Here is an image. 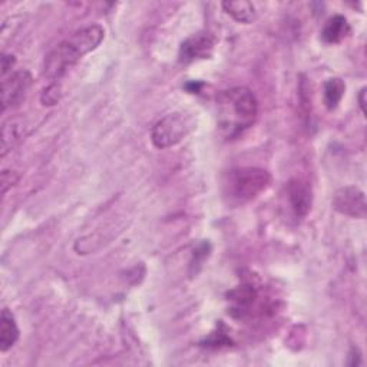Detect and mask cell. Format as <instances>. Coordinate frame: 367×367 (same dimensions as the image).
<instances>
[{
	"instance_id": "obj_17",
	"label": "cell",
	"mask_w": 367,
	"mask_h": 367,
	"mask_svg": "<svg viewBox=\"0 0 367 367\" xmlns=\"http://www.w3.org/2000/svg\"><path fill=\"white\" fill-rule=\"evenodd\" d=\"M364 96H366V88H363L360 91V95H358V105H360V109H361L363 113H366V99H364Z\"/></svg>"
},
{
	"instance_id": "obj_12",
	"label": "cell",
	"mask_w": 367,
	"mask_h": 367,
	"mask_svg": "<svg viewBox=\"0 0 367 367\" xmlns=\"http://www.w3.org/2000/svg\"><path fill=\"white\" fill-rule=\"evenodd\" d=\"M346 92V83L340 78H331L326 81L324 89H323V99L324 105L329 110H333L338 106Z\"/></svg>"
},
{
	"instance_id": "obj_13",
	"label": "cell",
	"mask_w": 367,
	"mask_h": 367,
	"mask_svg": "<svg viewBox=\"0 0 367 367\" xmlns=\"http://www.w3.org/2000/svg\"><path fill=\"white\" fill-rule=\"evenodd\" d=\"M21 125L16 122H12V119L4 125V138H2V157H5L12 148L21 141L22 133L19 130Z\"/></svg>"
},
{
	"instance_id": "obj_11",
	"label": "cell",
	"mask_w": 367,
	"mask_h": 367,
	"mask_svg": "<svg viewBox=\"0 0 367 367\" xmlns=\"http://www.w3.org/2000/svg\"><path fill=\"white\" fill-rule=\"evenodd\" d=\"M224 11L238 24H253L257 19L256 6L252 2H224Z\"/></svg>"
},
{
	"instance_id": "obj_6",
	"label": "cell",
	"mask_w": 367,
	"mask_h": 367,
	"mask_svg": "<svg viewBox=\"0 0 367 367\" xmlns=\"http://www.w3.org/2000/svg\"><path fill=\"white\" fill-rule=\"evenodd\" d=\"M32 86V76L28 71H18L4 79L2 106L4 110L19 106L28 96Z\"/></svg>"
},
{
	"instance_id": "obj_15",
	"label": "cell",
	"mask_w": 367,
	"mask_h": 367,
	"mask_svg": "<svg viewBox=\"0 0 367 367\" xmlns=\"http://www.w3.org/2000/svg\"><path fill=\"white\" fill-rule=\"evenodd\" d=\"M19 180V175L15 171H4L2 174V192L6 194L9 188H12Z\"/></svg>"
},
{
	"instance_id": "obj_7",
	"label": "cell",
	"mask_w": 367,
	"mask_h": 367,
	"mask_svg": "<svg viewBox=\"0 0 367 367\" xmlns=\"http://www.w3.org/2000/svg\"><path fill=\"white\" fill-rule=\"evenodd\" d=\"M289 205L296 218L303 219L309 215L313 205V190L311 185L300 178H293L286 187Z\"/></svg>"
},
{
	"instance_id": "obj_9",
	"label": "cell",
	"mask_w": 367,
	"mask_h": 367,
	"mask_svg": "<svg viewBox=\"0 0 367 367\" xmlns=\"http://www.w3.org/2000/svg\"><path fill=\"white\" fill-rule=\"evenodd\" d=\"M19 338V327L14 313L9 309L2 310L0 317V350L4 353L15 346Z\"/></svg>"
},
{
	"instance_id": "obj_5",
	"label": "cell",
	"mask_w": 367,
	"mask_h": 367,
	"mask_svg": "<svg viewBox=\"0 0 367 367\" xmlns=\"http://www.w3.org/2000/svg\"><path fill=\"white\" fill-rule=\"evenodd\" d=\"M333 208L341 215L364 219L367 215L366 195L357 187L340 188L333 197Z\"/></svg>"
},
{
	"instance_id": "obj_1",
	"label": "cell",
	"mask_w": 367,
	"mask_h": 367,
	"mask_svg": "<svg viewBox=\"0 0 367 367\" xmlns=\"http://www.w3.org/2000/svg\"><path fill=\"white\" fill-rule=\"evenodd\" d=\"M103 36L105 31L99 25H89L76 31L46 56L45 75L51 81H59L85 55L95 51Z\"/></svg>"
},
{
	"instance_id": "obj_8",
	"label": "cell",
	"mask_w": 367,
	"mask_h": 367,
	"mask_svg": "<svg viewBox=\"0 0 367 367\" xmlns=\"http://www.w3.org/2000/svg\"><path fill=\"white\" fill-rule=\"evenodd\" d=\"M214 38L207 32H200L185 39L180 48V62L191 63L198 59H207L214 49Z\"/></svg>"
},
{
	"instance_id": "obj_4",
	"label": "cell",
	"mask_w": 367,
	"mask_h": 367,
	"mask_svg": "<svg viewBox=\"0 0 367 367\" xmlns=\"http://www.w3.org/2000/svg\"><path fill=\"white\" fill-rule=\"evenodd\" d=\"M195 128V118L191 113L174 112L160 119L153 130V144L165 150L180 144Z\"/></svg>"
},
{
	"instance_id": "obj_2",
	"label": "cell",
	"mask_w": 367,
	"mask_h": 367,
	"mask_svg": "<svg viewBox=\"0 0 367 367\" xmlns=\"http://www.w3.org/2000/svg\"><path fill=\"white\" fill-rule=\"evenodd\" d=\"M218 124L227 138H235L254 125L259 116V100L247 88L224 91L218 98Z\"/></svg>"
},
{
	"instance_id": "obj_3",
	"label": "cell",
	"mask_w": 367,
	"mask_h": 367,
	"mask_svg": "<svg viewBox=\"0 0 367 367\" xmlns=\"http://www.w3.org/2000/svg\"><path fill=\"white\" fill-rule=\"evenodd\" d=\"M272 184L269 171L257 167H241L228 174L227 194L237 202H249L262 195Z\"/></svg>"
},
{
	"instance_id": "obj_14",
	"label": "cell",
	"mask_w": 367,
	"mask_h": 367,
	"mask_svg": "<svg viewBox=\"0 0 367 367\" xmlns=\"http://www.w3.org/2000/svg\"><path fill=\"white\" fill-rule=\"evenodd\" d=\"M61 99V88L56 83H52L48 89H45L42 95V103L43 105H55Z\"/></svg>"
},
{
	"instance_id": "obj_10",
	"label": "cell",
	"mask_w": 367,
	"mask_h": 367,
	"mask_svg": "<svg viewBox=\"0 0 367 367\" xmlns=\"http://www.w3.org/2000/svg\"><path fill=\"white\" fill-rule=\"evenodd\" d=\"M350 33V25L347 19L341 15H336L330 18L323 31H321V39L329 45H336L344 41Z\"/></svg>"
},
{
	"instance_id": "obj_16",
	"label": "cell",
	"mask_w": 367,
	"mask_h": 367,
	"mask_svg": "<svg viewBox=\"0 0 367 367\" xmlns=\"http://www.w3.org/2000/svg\"><path fill=\"white\" fill-rule=\"evenodd\" d=\"M15 65V58L12 55H4L2 58V78H6L8 72L12 71Z\"/></svg>"
}]
</instances>
